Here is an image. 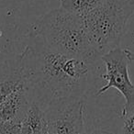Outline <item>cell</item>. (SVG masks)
<instances>
[{
	"instance_id": "1",
	"label": "cell",
	"mask_w": 134,
	"mask_h": 134,
	"mask_svg": "<svg viewBox=\"0 0 134 134\" xmlns=\"http://www.w3.org/2000/svg\"><path fill=\"white\" fill-rule=\"evenodd\" d=\"M18 58L30 101L43 111L64 101L84 98L93 65L51 50L30 37Z\"/></svg>"
},
{
	"instance_id": "2",
	"label": "cell",
	"mask_w": 134,
	"mask_h": 134,
	"mask_svg": "<svg viewBox=\"0 0 134 134\" xmlns=\"http://www.w3.org/2000/svg\"><path fill=\"white\" fill-rule=\"evenodd\" d=\"M28 37L52 51L79 58L95 65L101 55L91 44L82 16L56 8L41 16L29 30Z\"/></svg>"
},
{
	"instance_id": "3",
	"label": "cell",
	"mask_w": 134,
	"mask_h": 134,
	"mask_svg": "<svg viewBox=\"0 0 134 134\" xmlns=\"http://www.w3.org/2000/svg\"><path fill=\"white\" fill-rule=\"evenodd\" d=\"M133 13L132 0H103L82 16L88 39L100 55L119 47Z\"/></svg>"
},
{
	"instance_id": "4",
	"label": "cell",
	"mask_w": 134,
	"mask_h": 134,
	"mask_svg": "<svg viewBox=\"0 0 134 134\" xmlns=\"http://www.w3.org/2000/svg\"><path fill=\"white\" fill-rule=\"evenodd\" d=\"M134 59V54L128 49L117 47L102 54L100 60L106 67L102 77L107 84L97 90L96 96H100L109 88H116L125 99L121 117L126 118L134 112V85L130 78L129 68Z\"/></svg>"
},
{
	"instance_id": "5",
	"label": "cell",
	"mask_w": 134,
	"mask_h": 134,
	"mask_svg": "<svg viewBox=\"0 0 134 134\" xmlns=\"http://www.w3.org/2000/svg\"><path fill=\"white\" fill-rule=\"evenodd\" d=\"M84 98L64 101L44 110V131L56 134H87Z\"/></svg>"
},
{
	"instance_id": "6",
	"label": "cell",
	"mask_w": 134,
	"mask_h": 134,
	"mask_svg": "<svg viewBox=\"0 0 134 134\" xmlns=\"http://www.w3.org/2000/svg\"><path fill=\"white\" fill-rule=\"evenodd\" d=\"M30 104L31 101L23 82L0 104V120L21 123Z\"/></svg>"
},
{
	"instance_id": "7",
	"label": "cell",
	"mask_w": 134,
	"mask_h": 134,
	"mask_svg": "<svg viewBox=\"0 0 134 134\" xmlns=\"http://www.w3.org/2000/svg\"><path fill=\"white\" fill-rule=\"evenodd\" d=\"M22 83L19 58L0 63V104Z\"/></svg>"
},
{
	"instance_id": "8",
	"label": "cell",
	"mask_w": 134,
	"mask_h": 134,
	"mask_svg": "<svg viewBox=\"0 0 134 134\" xmlns=\"http://www.w3.org/2000/svg\"><path fill=\"white\" fill-rule=\"evenodd\" d=\"M43 132L44 112L39 105L31 102L21 121V134H43Z\"/></svg>"
},
{
	"instance_id": "9",
	"label": "cell",
	"mask_w": 134,
	"mask_h": 134,
	"mask_svg": "<svg viewBox=\"0 0 134 134\" xmlns=\"http://www.w3.org/2000/svg\"><path fill=\"white\" fill-rule=\"evenodd\" d=\"M97 3L94 0H60V8L69 13L84 16L95 8Z\"/></svg>"
},
{
	"instance_id": "10",
	"label": "cell",
	"mask_w": 134,
	"mask_h": 134,
	"mask_svg": "<svg viewBox=\"0 0 134 134\" xmlns=\"http://www.w3.org/2000/svg\"><path fill=\"white\" fill-rule=\"evenodd\" d=\"M0 134H21V123L0 120Z\"/></svg>"
},
{
	"instance_id": "11",
	"label": "cell",
	"mask_w": 134,
	"mask_h": 134,
	"mask_svg": "<svg viewBox=\"0 0 134 134\" xmlns=\"http://www.w3.org/2000/svg\"><path fill=\"white\" fill-rule=\"evenodd\" d=\"M124 124L122 128L123 134H134V112L124 118Z\"/></svg>"
},
{
	"instance_id": "12",
	"label": "cell",
	"mask_w": 134,
	"mask_h": 134,
	"mask_svg": "<svg viewBox=\"0 0 134 134\" xmlns=\"http://www.w3.org/2000/svg\"><path fill=\"white\" fill-rule=\"evenodd\" d=\"M89 134H114L112 132L108 131V130H95L94 131H92Z\"/></svg>"
},
{
	"instance_id": "13",
	"label": "cell",
	"mask_w": 134,
	"mask_h": 134,
	"mask_svg": "<svg viewBox=\"0 0 134 134\" xmlns=\"http://www.w3.org/2000/svg\"><path fill=\"white\" fill-rule=\"evenodd\" d=\"M94 1H96V2H101V1H103V0H94Z\"/></svg>"
},
{
	"instance_id": "14",
	"label": "cell",
	"mask_w": 134,
	"mask_h": 134,
	"mask_svg": "<svg viewBox=\"0 0 134 134\" xmlns=\"http://www.w3.org/2000/svg\"><path fill=\"white\" fill-rule=\"evenodd\" d=\"M0 36H1V31H0Z\"/></svg>"
},
{
	"instance_id": "15",
	"label": "cell",
	"mask_w": 134,
	"mask_h": 134,
	"mask_svg": "<svg viewBox=\"0 0 134 134\" xmlns=\"http://www.w3.org/2000/svg\"><path fill=\"white\" fill-rule=\"evenodd\" d=\"M132 2H133V3H134V0H132Z\"/></svg>"
}]
</instances>
